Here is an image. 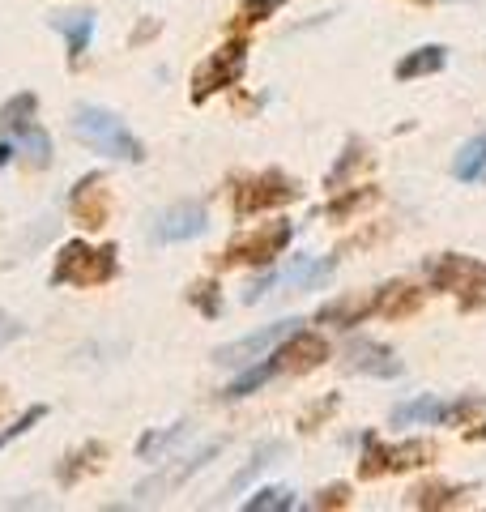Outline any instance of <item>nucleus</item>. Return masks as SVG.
Instances as JSON below:
<instances>
[{"instance_id":"13","label":"nucleus","mask_w":486,"mask_h":512,"mask_svg":"<svg viewBox=\"0 0 486 512\" xmlns=\"http://www.w3.org/2000/svg\"><path fill=\"white\" fill-rule=\"evenodd\" d=\"M103 184V175L94 171V175H86V180H77V188L69 192V205H73V214L81 218V227H103L107 222V188H99Z\"/></svg>"},{"instance_id":"20","label":"nucleus","mask_w":486,"mask_h":512,"mask_svg":"<svg viewBox=\"0 0 486 512\" xmlns=\"http://www.w3.org/2000/svg\"><path fill=\"white\" fill-rule=\"evenodd\" d=\"M273 376H282V359L278 355H265V363H248V372H243L239 380H231L222 389V402H239V397H248L256 389H265V384Z\"/></svg>"},{"instance_id":"3","label":"nucleus","mask_w":486,"mask_h":512,"mask_svg":"<svg viewBox=\"0 0 486 512\" xmlns=\"http://www.w3.org/2000/svg\"><path fill=\"white\" fill-rule=\"evenodd\" d=\"M423 269H427V282L435 286V291L461 295L465 312H474L486 303V261H478V256L440 252V256H431Z\"/></svg>"},{"instance_id":"25","label":"nucleus","mask_w":486,"mask_h":512,"mask_svg":"<svg viewBox=\"0 0 486 512\" xmlns=\"http://www.w3.org/2000/svg\"><path fill=\"white\" fill-rule=\"evenodd\" d=\"M469 487H448V483H427L410 491V508H461Z\"/></svg>"},{"instance_id":"19","label":"nucleus","mask_w":486,"mask_h":512,"mask_svg":"<svg viewBox=\"0 0 486 512\" xmlns=\"http://www.w3.org/2000/svg\"><path fill=\"white\" fill-rule=\"evenodd\" d=\"M418 308H423V291H414V286L405 282H384L376 286V312L397 320V316H414Z\"/></svg>"},{"instance_id":"27","label":"nucleus","mask_w":486,"mask_h":512,"mask_svg":"<svg viewBox=\"0 0 486 512\" xmlns=\"http://www.w3.org/2000/svg\"><path fill=\"white\" fill-rule=\"evenodd\" d=\"M243 508L248 512H290V508H299V495L290 487H261L256 495L243 500Z\"/></svg>"},{"instance_id":"33","label":"nucleus","mask_w":486,"mask_h":512,"mask_svg":"<svg viewBox=\"0 0 486 512\" xmlns=\"http://www.w3.org/2000/svg\"><path fill=\"white\" fill-rule=\"evenodd\" d=\"M482 406H486V393H478V397H457V402H448V419H444V427L474 419V414H478Z\"/></svg>"},{"instance_id":"18","label":"nucleus","mask_w":486,"mask_h":512,"mask_svg":"<svg viewBox=\"0 0 486 512\" xmlns=\"http://www.w3.org/2000/svg\"><path fill=\"white\" fill-rule=\"evenodd\" d=\"M333 269H337V256H316V261H295L290 274H278V282L290 286V291H320L333 278Z\"/></svg>"},{"instance_id":"1","label":"nucleus","mask_w":486,"mask_h":512,"mask_svg":"<svg viewBox=\"0 0 486 512\" xmlns=\"http://www.w3.org/2000/svg\"><path fill=\"white\" fill-rule=\"evenodd\" d=\"M73 137L77 141H86V146L94 154H107V158H116V163H145V146H141V137L128 128L116 111H107V107H73Z\"/></svg>"},{"instance_id":"12","label":"nucleus","mask_w":486,"mask_h":512,"mask_svg":"<svg viewBox=\"0 0 486 512\" xmlns=\"http://www.w3.org/2000/svg\"><path fill=\"white\" fill-rule=\"evenodd\" d=\"M273 355L282 359V372L290 376H303V372H312V367H320L324 359H329V342L320 338V333H307V329H295L290 338L273 350Z\"/></svg>"},{"instance_id":"17","label":"nucleus","mask_w":486,"mask_h":512,"mask_svg":"<svg viewBox=\"0 0 486 512\" xmlns=\"http://www.w3.org/2000/svg\"><path fill=\"white\" fill-rule=\"evenodd\" d=\"M52 30H60V35H64L69 64L77 69L81 56L90 52V39H94V13H64V18H52Z\"/></svg>"},{"instance_id":"7","label":"nucleus","mask_w":486,"mask_h":512,"mask_svg":"<svg viewBox=\"0 0 486 512\" xmlns=\"http://www.w3.org/2000/svg\"><path fill=\"white\" fill-rule=\"evenodd\" d=\"M299 197V184L282 171H261L252 180H243L235 188V214L239 218H252V214H265V210H278V205H290Z\"/></svg>"},{"instance_id":"11","label":"nucleus","mask_w":486,"mask_h":512,"mask_svg":"<svg viewBox=\"0 0 486 512\" xmlns=\"http://www.w3.org/2000/svg\"><path fill=\"white\" fill-rule=\"evenodd\" d=\"M346 372H363V376H376V380H397L405 367L388 346L371 342V338H354L346 346Z\"/></svg>"},{"instance_id":"4","label":"nucleus","mask_w":486,"mask_h":512,"mask_svg":"<svg viewBox=\"0 0 486 512\" xmlns=\"http://www.w3.org/2000/svg\"><path fill=\"white\" fill-rule=\"evenodd\" d=\"M290 239H295V222H265V227H256V231H243L235 235L231 244H226L222 256H214V265L218 269H231V265H269L273 256H282L290 248Z\"/></svg>"},{"instance_id":"39","label":"nucleus","mask_w":486,"mask_h":512,"mask_svg":"<svg viewBox=\"0 0 486 512\" xmlns=\"http://www.w3.org/2000/svg\"><path fill=\"white\" fill-rule=\"evenodd\" d=\"M465 440H486V423H482V427H474V431H465Z\"/></svg>"},{"instance_id":"24","label":"nucleus","mask_w":486,"mask_h":512,"mask_svg":"<svg viewBox=\"0 0 486 512\" xmlns=\"http://www.w3.org/2000/svg\"><path fill=\"white\" fill-rule=\"evenodd\" d=\"M184 436H192V423H175V427H162V431H145L137 440V457L141 461H162V453H171Z\"/></svg>"},{"instance_id":"26","label":"nucleus","mask_w":486,"mask_h":512,"mask_svg":"<svg viewBox=\"0 0 486 512\" xmlns=\"http://www.w3.org/2000/svg\"><path fill=\"white\" fill-rule=\"evenodd\" d=\"M13 146H18V158L26 167H47V163H52V137H47L39 124L30 128V133H22Z\"/></svg>"},{"instance_id":"8","label":"nucleus","mask_w":486,"mask_h":512,"mask_svg":"<svg viewBox=\"0 0 486 512\" xmlns=\"http://www.w3.org/2000/svg\"><path fill=\"white\" fill-rule=\"evenodd\" d=\"M295 329H299V320H273V325L248 333V338L218 346V350H214V363H222V367H248V363H256V359L273 355V350H278Z\"/></svg>"},{"instance_id":"34","label":"nucleus","mask_w":486,"mask_h":512,"mask_svg":"<svg viewBox=\"0 0 486 512\" xmlns=\"http://www.w3.org/2000/svg\"><path fill=\"white\" fill-rule=\"evenodd\" d=\"M282 0H243V13H239V22H265L273 9H278Z\"/></svg>"},{"instance_id":"31","label":"nucleus","mask_w":486,"mask_h":512,"mask_svg":"<svg viewBox=\"0 0 486 512\" xmlns=\"http://www.w3.org/2000/svg\"><path fill=\"white\" fill-rule=\"evenodd\" d=\"M188 299L197 303V308H201L209 320L222 316V299H218V286H214V282H197V286H192V291H188Z\"/></svg>"},{"instance_id":"30","label":"nucleus","mask_w":486,"mask_h":512,"mask_svg":"<svg viewBox=\"0 0 486 512\" xmlns=\"http://www.w3.org/2000/svg\"><path fill=\"white\" fill-rule=\"evenodd\" d=\"M363 163V141H346V150H342V163H337L329 175H324V188H342L350 180V171Z\"/></svg>"},{"instance_id":"23","label":"nucleus","mask_w":486,"mask_h":512,"mask_svg":"<svg viewBox=\"0 0 486 512\" xmlns=\"http://www.w3.org/2000/svg\"><path fill=\"white\" fill-rule=\"evenodd\" d=\"M282 453H286V444H282V440H265V444L248 457V466H243V470L231 478V491H235V495H239V491H248V487L256 483V478H261V474H265V470H269Z\"/></svg>"},{"instance_id":"6","label":"nucleus","mask_w":486,"mask_h":512,"mask_svg":"<svg viewBox=\"0 0 486 512\" xmlns=\"http://www.w3.org/2000/svg\"><path fill=\"white\" fill-rule=\"evenodd\" d=\"M367 453L359 457V478H384V474H405L418 470L435 457V444L427 440H401V444H380L376 436H367Z\"/></svg>"},{"instance_id":"5","label":"nucleus","mask_w":486,"mask_h":512,"mask_svg":"<svg viewBox=\"0 0 486 512\" xmlns=\"http://www.w3.org/2000/svg\"><path fill=\"white\" fill-rule=\"evenodd\" d=\"M248 73V43L243 39H231V43H222L218 52H209L201 60V69L192 73V103H209L218 90L226 86H239V77Z\"/></svg>"},{"instance_id":"10","label":"nucleus","mask_w":486,"mask_h":512,"mask_svg":"<svg viewBox=\"0 0 486 512\" xmlns=\"http://www.w3.org/2000/svg\"><path fill=\"white\" fill-rule=\"evenodd\" d=\"M205 227H209L205 205L201 201H180L154 222V239L158 244H184V239L205 235Z\"/></svg>"},{"instance_id":"38","label":"nucleus","mask_w":486,"mask_h":512,"mask_svg":"<svg viewBox=\"0 0 486 512\" xmlns=\"http://www.w3.org/2000/svg\"><path fill=\"white\" fill-rule=\"evenodd\" d=\"M13 158H18V146H13V141H0V167H9Z\"/></svg>"},{"instance_id":"21","label":"nucleus","mask_w":486,"mask_h":512,"mask_svg":"<svg viewBox=\"0 0 486 512\" xmlns=\"http://www.w3.org/2000/svg\"><path fill=\"white\" fill-rule=\"evenodd\" d=\"M35 107H39V99L30 90L13 94V99L0 107V133L13 137V141H18L22 133H30V128H35Z\"/></svg>"},{"instance_id":"16","label":"nucleus","mask_w":486,"mask_h":512,"mask_svg":"<svg viewBox=\"0 0 486 512\" xmlns=\"http://www.w3.org/2000/svg\"><path fill=\"white\" fill-rule=\"evenodd\" d=\"M448 64V47L444 43H427V47H414L397 60V82H418V77H431V73H444Z\"/></svg>"},{"instance_id":"36","label":"nucleus","mask_w":486,"mask_h":512,"mask_svg":"<svg viewBox=\"0 0 486 512\" xmlns=\"http://www.w3.org/2000/svg\"><path fill=\"white\" fill-rule=\"evenodd\" d=\"M22 333H26V325H22V320H18V316H9L5 308H0V350H5L9 342H18Z\"/></svg>"},{"instance_id":"37","label":"nucleus","mask_w":486,"mask_h":512,"mask_svg":"<svg viewBox=\"0 0 486 512\" xmlns=\"http://www.w3.org/2000/svg\"><path fill=\"white\" fill-rule=\"evenodd\" d=\"M269 286H278V274H265L261 282H252L248 291H243V303H256V299H265V295H269Z\"/></svg>"},{"instance_id":"15","label":"nucleus","mask_w":486,"mask_h":512,"mask_svg":"<svg viewBox=\"0 0 486 512\" xmlns=\"http://www.w3.org/2000/svg\"><path fill=\"white\" fill-rule=\"evenodd\" d=\"M367 316H376V291L371 295H342V299H333V303H324V308L316 312V320L320 325H342V329H350V325H363Z\"/></svg>"},{"instance_id":"29","label":"nucleus","mask_w":486,"mask_h":512,"mask_svg":"<svg viewBox=\"0 0 486 512\" xmlns=\"http://www.w3.org/2000/svg\"><path fill=\"white\" fill-rule=\"evenodd\" d=\"M380 201V192L376 188H354V192H346L342 201H333V205H324V218H350V214H359L363 205H376Z\"/></svg>"},{"instance_id":"14","label":"nucleus","mask_w":486,"mask_h":512,"mask_svg":"<svg viewBox=\"0 0 486 512\" xmlns=\"http://www.w3.org/2000/svg\"><path fill=\"white\" fill-rule=\"evenodd\" d=\"M444 419H448V402H440L435 393L393 406V427H444Z\"/></svg>"},{"instance_id":"9","label":"nucleus","mask_w":486,"mask_h":512,"mask_svg":"<svg viewBox=\"0 0 486 512\" xmlns=\"http://www.w3.org/2000/svg\"><path fill=\"white\" fill-rule=\"evenodd\" d=\"M222 453V440H209L205 448H197L192 457H175L171 466H162L154 478H145V483H137V504H150V500H162L167 491H175V487H184L192 474H201L205 466H209V457H218Z\"/></svg>"},{"instance_id":"2","label":"nucleus","mask_w":486,"mask_h":512,"mask_svg":"<svg viewBox=\"0 0 486 512\" xmlns=\"http://www.w3.org/2000/svg\"><path fill=\"white\" fill-rule=\"evenodd\" d=\"M116 274H120V248L116 244L90 248L86 239H69V244L56 252L52 286H103Z\"/></svg>"},{"instance_id":"22","label":"nucleus","mask_w":486,"mask_h":512,"mask_svg":"<svg viewBox=\"0 0 486 512\" xmlns=\"http://www.w3.org/2000/svg\"><path fill=\"white\" fill-rule=\"evenodd\" d=\"M452 175H457L461 184H482L486 180V128L457 150V158H452Z\"/></svg>"},{"instance_id":"28","label":"nucleus","mask_w":486,"mask_h":512,"mask_svg":"<svg viewBox=\"0 0 486 512\" xmlns=\"http://www.w3.org/2000/svg\"><path fill=\"white\" fill-rule=\"evenodd\" d=\"M103 453H107V448H103L99 440H90L86 448H77V453H69V457H64V466L56 470V474H60V483H64V487H73V483H77V474L99 466V457H103Z\"/></svg>"},{"instance_id":"40","label":"nucleus","mask_w":486,"mask_h":512,"mask_svg":"<svg viewBox=\"0 0 486 512\" xmlns=\"http://www.w3.org/2000/svg\"><path fill=\"white\" fill-rule=\"evenodd\" d=\"M0 410H5V393H0Z\"/></svg>"},{"instance_id":"32","label":"nucleus","mask_w":486,"mask_h":512,"mask_svg":"<svg viewBox=\"0 0 486 512\" xmlns=\"http://www.w3.org/2000/svg\"><path fill=\"white\" fill-rule=\"evenodd\" d=\"M47 419V406H30L26 414H22V419L18 423H9L5 431H0V448H5V444H13V440H18V436H26V431L30 427H35V423H43Z\"/></svg>"},{"instance_id":"35","label":"nucleus","mask_w":486,"mask_h":512,"mask_svg":"<svg viewBox=\"0 0 486 512\" xmlns=\"http://www.w3.org/2000/svg\"><path fill=\"white\" fill-rule=\"evenodd\" d=\"M350 504V487L346 483H333L316 495V508H346Z\"/></svg>"}]
</instances>
